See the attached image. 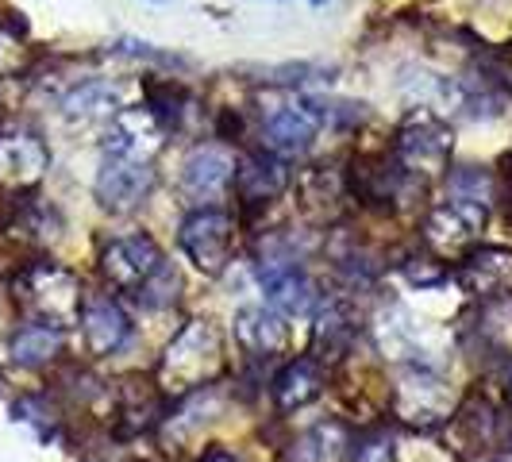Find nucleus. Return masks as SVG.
Returning <instances> with one entry per match:
<instances>
[{"label": "nucleus", "instance_id": "1", "mask_svg": "<svg viewBox=\"0 0 512 462\" xmlns=\"http://www.w3.org/2000/svg\"><path fill=\"white\" fill-rule=\"evenodd\" d=\"M224 370V343L208 320H189L158 359V389L170 397H189L205 389Z\"/></svg>", "mask_w": 512, "mask_h": 462}, {"label": "nucleus", "instance_id": "2", "mask_svg": "<svg viewBox=\"0 0 512 462\" xmlns=\"http://www.w3.org/2000/svg\"><path fill=\"white\" fill-rule=\"evenodd\" d=\"M16 305L31 316V324H47V328H70L81 320V282L74 270L58 266V262H27L12 282Z\"/></svg>", "mask_w": 512, "mask_h": 462}, {"label": "nucleus", "instance_id": "3", "mask_svg": "<svg viewBox=\"0 0 512 462\" xmlns=\"http://www.w3.org/2000/svg\"><path fill=\"white\" fill-rule=\"evenodd\" d=\"M393 412H397L401 424L432 432V428L451 420V389L424 362L401 366L397 370V385H393Z\"/></svg>", "mask_w": 512, "mask_h": 462}, {"label": "nucleus", "instance_id": "4", "mask_svg": "<svg viewBox=\"0 0 512 462\" xmlns=\"http://www.w3.org/2000/svg\"><path fill=\"white\" fill-rule=\"evenodd\" d=\"M451 128L432 116V112H416L409 116L401 131H397V147H393V162L409 174V178H436L451 162Z\"/></svg>", "mask_w": 512, "mask_h": 462}, {"label": "nucleus", "instance_id": "5", "mask_svg": "<svg viewBox=\"0 0 512 462\" xmlns=\"http://www.w3.org/2000/svg\"><path fill=\"white\" fill-rule=\"evenodd\" d=\"M489 220V208L478 201H462V197H447L436 205L424 220V247L436 258H459L474 251V239L482 235Z\"/></svg>", "mask_w": 512, "mask_h": 462}, {"label": "nucleus", "instance_id": "6", "mask_svg": "<svg viewBox=\"0 0 512 462\" xmlns=\"http://www.w3.org/2000/svg\"><path fill=\"white\" fill-rule=\"evenodd\" d=\"M178 243L185 258L208 274H224L231 262V251H235V224H231L228 212L220 208H197L193 216H185V224L178 231Z\"/></svg>", "mask_w": 512, "mask_h": 462}, {"label": "nucleus", "instance_id": "7", "mask_svg": "<svg viewBox=\"0 0 512 462\" xmlns=\"http://www.w3.org/2000/svg\"><path fill=\"white\" fill-rule=\"evenodd\" d=\"M154 189V166L151 162H131L120 154H104L97 181H93V197L104 212L124 216L147 201V193Z\"/></svg>", "mask_w": 512, "mask_h": 462}, {"label": "nucleus", "instance_id": "8", "mask_svg": "<svg viewBox=\"0 0 512 462\" xmlns=\"http://www.w3.org/2000/svg\"><path fill=\"white\" fill-rule=\"evenodd\" d=\"M166 266L162 247L154 243L151 235H124V239H112L101 255L104 278L124 289V293H143V285L151 282L154 274Z\"/></svg>", "mask_w": 512, "mask_h": 462}, {"label": "nucleus", "instance_id": "9", "mask_svg": "<svg viewBox=\"0 0 512 462\" xmlns=\"http://www.w3.org/2000/svg\"><path fill=\"white\" fill-rule=\"evenodd\" d=\"M235 181V158L224 147H197L181 166V193L201 208H212L216 201H224Z\"/></svg>", "mask_w": 512, "mask_h": 462}, {"label": "nucleus", "instance_id": "10", "mask_svg": "<svg viewBox=\"0 0 512 462\" xmlns=\"http://www.w3.org/2000/svg\"><path fill=\"white\" fill-rule=\"evenodd\" d=\"M166 143V128L151 116V108H120L104 131V154H120L131 162H151Z\"/></svg>", "mask_w": 512, "mask_h": 462}, {"label": "nucleus", "instance_id": "11", "mask_svg": "<svg viewBox=\"0 0 512 462\" xmlns=\"http://www.w3.org/2000/svg\"><path fill=\"white\" fill-rule=\"evenodd\" d=\"M455 282L474 301H501L512 293V251L509 247H474L459 262Z\"/></svg>", "mask_w": 512, "mask_h": 462}, {"label": "nucleus", "instance_id": "12", "mask_svg": "<svg viewBox=\"0 0 512 462\" xmlns=\"http://www.w3.org/2000/svg\"><path fill=\"white\" fill-rule=\"evenodd\" d=\"M258 285H262L266 301L274 305V312H285V316H305L316 305V285L293 258H262Z\"/></svg>", "mask_w": 512, "mask_h": 462}, {"label": "nucleus", "instance_id": "13", "mask_svg": "<svg viewBox=\"0 0 512 462\" xmlns=\"http://www.w3.org/2000/svg\"><path fill=\"white\" fill-rule=\"evenodd\" d=\"M51 166V151L35 131H0V185L31 189Z\"/></svg>", "mask_w": 512, "mask_h": 462}, {"label": "nucleus", "instance_id": "14", "mask_svg": "<svg viewBox=\"0 0 512 462\" xmlns=\"http://www.w3.org/2000/svg\"><path fill=\"white\" fill-rule=\"evenodd\" d=\"M316 131H320V120H316L312 104H282L262 124V147L274 158H297V154H305L312 147Z\"/></svg>", "mask_w": 512, "mask_h": 462}, {"label": "nucleus", "instance_id": "15", "mask_svg": "<svg viewBox=\"0 0 512 462\" xmlns=\"http://www.w3.org/2000/svg\"><path fill=\"white\" fill-rule=\"evenodd\" d=\"M351 193L370 208H393L409 197V174L389 158H355L351 162Z\"/></svg>", "mask_w": 512, "mask_h": 462}, {"label": "nucleus", "instance_id": "16", "mask_svg": "<svg viewBox=\"0 0 512 462\" xmlns=\"http://www.w3.org/2000/svg\"><path fill=\"white\" fill-rule=\"evenodd\" d=\"M81 332H85V347L97 359H108V355H116V351L128 347L131 320L116 301L93 297V301H85V308H81Z\"/></svg>", "mask_w": 512, "mask_h": 462}, {"label": "nucleus", "instance_id": "17", "mask_svg": "<svg viewBox=\"0 0 512 462\" xmlns=\"http://www.w3.org/2000/svg\"><path fill=\"white\" fill-rule=\"evenodd\" d=\"M112 409L120 420V436H139L158 424V412H162V389L147 378H124V382L112 389Z\"/></svg>", "mask_w": 512, "mask_h": 462}, {"label": "nucleus", "instance_id": "18", "mask_svg": "<svg viewBox=\"0 0 512 462\" xmlns=\"http://www.w3.org/2000/svg\"><path fill=\"white\" fill-rule=\"evenodd\" d=\"M235 193L243 197V205H270L274 197H282L285 185H289V170H285L282 158L258 151L247 154L239 166H235Z\"/></svg>", "mask_w": 512, "mask_h": 462}, {"label": "nucleus", "instance_id": "19", "mask_svg": "<svg viewBox=\"0 0 512 462\" xmlns=\"http://www.w3.org/2000/svg\"><path fill=\"white\" fill-rule=\"evenodd\" d=\"M235 339H239V347L243 351H251V355H282L285 343H289V328H285V320L274 312V308H239L235 312Z\"/></svg>", "mask_w": 512, "mask_h": 462}, {"label": "nucleus", "instance_id": "20", "mask_svg": "<svg viewBox=\"0 0 512 462\" xmlns=\"http://www.w3.org/2000/svg\"><path fill=\"white\" fill-rule=\"evenodd\" d=\"M324 393V370L316 359H293L282 366V374L274 378V405L282 412H297L320 401Z\"/></svg>", "mask_w": 512, "mask_h": 462}, {"label": "nucleus", "instance_id": "21", "mask_svg": "<svg viewBox=\"0 0 512 462\" xmlns=\"http://www.w3.org/2000/svg\"><path fill=\"white\" fill-rule=\"evenodd\" d=\"M8 355L20 362V366H47V362H54L62 355V332L47 328V324H24L20 332L12 335Z\"/></svg>", "mask_w": 512, "mask_h": 462}, {"label": "nucleus", "instance_id": "22", "mask_svg": "<svg viewBox=\"0 0 512 462\" xmlns=\"http://www.w3.org/2000/svg\"><path fill=\"white\" fill-rule=\"evenodd\" d=\"M62 112H66V120H97V116L112 120L120 112V93L108 81H89V85H77L62 101Z\"/></svg>", "mask_w": 512, "mask_h": 462}, {"label": "nucleus", "instance_id": "23", "mask_svg": "<svg viewBox=\"0 0 512 462\" xmlns=\"http://www.w3.org/2000/svg\"><path fill=\"white\" fill-rule=\"evenodd\" d=\"M343 447H347L343 428L339 424H320V428H312L308 436H301L293 443L289 462H335L343 455Z\"/></svg>", "mask_w": 512, "mask_h": 462}, {"label": "nucleus", "instance_id": "24", "mask_svg": "<svg viewBox=\"0 0 512 462\" xmlns=\"http://www.w3.org/2000/svg\"><path fill=\"white\" fill-rule=\"evenodd\" d=\"M447 197L478 201V205L489 208V201H493V174L486 166H455L447 174Z\"/></svg>", "mask_w": 512, "mask_h": 462}, {"label": "nucleus", "instance_id": "25", "mask_svg": "<svg viewBox=\"0 0 512 462\" xmlns=\"http://www.w3.org/2000/svg\"><path fill=\"white\" fill-rule=\"evenodd\" d=\"M351 335H355V324H351V316H347L343 305H328L320 312L316 347H328V359H339V355H343V347L351 343Z\"/></svg>", "mask_w": 512, "mask_h": 462}, {"label": "nucleus", "instance_id": "26", "mask_svg": "<svg viewBox=\"0 0 512 462\" xmlns=\"http://www.w3.org/2000/svg\"><path fill=\"white\" fill-rule=\"evenodd\" d=\"M178 289H181V278H178V270L166 262L158 274H154L151 282L143 285V293H139V301L143 305H151V308H162V305H174L178 301Z\"/></svg>", "mask_w": 512, "mask_h": 462}, {"label": "nucleus", "instance_id": "27", "mask_svg": "<svg viewBox=\"0 0 512 462\" xmlns=\"http://www.w3.org/2000/svg\"><path fill=\"white\" fill-rule=\"evenodd\" d=\"M355 462H397V439L389 432H374L359 443L355 451Z\"/></svg>", "mask_w": 512, "mask_h": 462}, {"label": "nucleus", "instance_id": "28", "mask_svg": "<svg viewBox=\"0 0 512 462\" xmlns=\"http://www.w3.org/2000/svg\"><path fill=\"white\" fill-rule=\"evenodd\" d=\"M24 66V47H20V31L0 24V77L16 74Z\"/></svg>", "mask_w": 512, "mask_h": 462}, {"label": "nucleus", "instance_id": "29", "mask_svg": "<svg viewBox=\"0 0 512 462\" xmlns=\"http://www.w3.org/2000/svg\"><path fill=\"white\" fill-rule=\"evenodd\" d=\"M205 462H235V459H231V455H220V451H216V455H208Z\"/></svg>", "mask_w": 512, "mask_h": 462}, {"label": "nucleus", "instance_id": "30", "mask_svg": "<svg viewBox=\"0 0 512 462\" xmlns=\"http://www.w3.org/2000/svg\"><path fill=\"white\" fill-rule=\"evenodd\" d=\"M509 401H512V378H509Z\"/></svg>", "mask_w": 512, "mask_h": 462}, {"label": "nucleus", "instance_id": "31", "mask_svg": "<svg viewBox=\"0 0 512 462\" xmlns=\"http://www.w3.org/2000/svg\"><path fill=\"white\" fill-rule=\"evenodd\" d=\"M312 4H324V0H312Z\"/></svg>", "mask_w": 512, "mask_h": 462}, {"label": "nucleus", "instance_id": "32", "mask_svg": "<svg viewBox=\"0 0 512 462\" xmlns=\"http://www.w3.org/2000/svg\"><path fill=\"white\" fill-rule=\"evenodd\" d=\"M93 462H101V459H93Z\"/></svg>", "mask_w": 512, "mask_h": 462}]
</instances>
